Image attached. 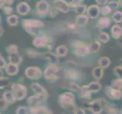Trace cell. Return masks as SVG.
<instances>
[{
  "mask_svg": "<svg viewBox=\"0 0 122 114\" xmlns=\"http://www.w3.org/2000/svg\"><path fill=\"white\" fill-rule=\"evenodd\" d=\"M15 99L21 100L26 95V88L20 84H14L13 92H11Z\"/></svg>",
  "mask_w": 122,
  "mask_h": 114,
  "instance_id": "1",
  "label": "cell"
},
{
  "mask_svg": "<svg viewBox=\"0 0 122 114\" xmlns=\"http://www.w3.org/2000/svg\"><path fill=\"white\" fill-rule=\"evenodd\" d=\"M53 3H54V6L56 7V9L64 12V13L69 11L68 4H67V2H65L64 0H55Z\"/></svg>",
  "mask_w": 122,
  "mask_h": 114,
  "instance_id": "2",
  "label": "cell"
},
{
  "mask_svg": "<svg viewBox=\"0 0 122 114\" xmlns=\"http://www.w3.org/2000/svg\"><path fill=\"white\" fill-rule=\"evenodd\" d=\"M60 100L63 107L65 106V104H67V106L70 104H72L74 103V95L71 93H65V94H62L60 97Z\"/></svg>",
  "mask_w": 122,
  "mask_h": 114,
  "instance_id": "3",
  "label": "cell"
},
{
  "mask_svg": "<svg viewBox=\"0 0 122 114\" xmlns=\"http://www.w3.org/2000/svg\"><path fill=\"white\" fill-rule=\"evenodd\" d=\"M26 75L30 78H40L42 75L41 71L37 68H28L26 71Z\"/></svg>",
  "mask_w": 122,
  "mask_h": 114,
  "instance_id": "4",
  "label": "cell"
},
{
  "mask_svg": "<svg viewBox=\"0 0 122 114\" xmlns=\"http://www.w3.org/2000/svg\"><path fill=\"white\" fill-rule=\"evenodd\" d=\"M36 9L37 11L41 15H45L49 11V4L46 1H40L38 3L36 4Z\"/></svg>",
  "mask_w": 122,
  "mask_h": 114,
  "instance_id": "5",
  "label": "cell"
},
{
  "mask_svg": "<svg viewBox=\"0 0 122 114\" xmlns=\"http://www.w3.org/2000/svg\"><path fill=\"white\" fill-rule=\"evenodd\" d=\"M100 13V8L97 5H91L87 8V14L91 18H97Z\"/></svg>",
  "mask_w": 122,
  "mask_h": 114,
  "instance_id": "6",
  "label": "cell"
},
{
  "mask_svg": "<svg viewBox=\"0 0 122 114\" xmlns=\"http://www.w3.org/2000/svg\"><path fill=\"white\" fill-rule=\"evenodd\" d=\"M24 26L26 27V28L39 27L43 26V24L37 20H25L24 21Z\"/></svg>",
  "mask_w": 122,
  "mask_h": 114,
  "instance_id": "7",
  "label": "cell"
},
{
  "mask_svg": "<svg viewBox=\"0 0 122 114\" xmlns=\"http://www.w3.org/2000/svg\"><path fill=\"white\" fill-rule=\"evenodd\" d=\"M90 49L89 47H87L86 46H79L77 47H76L75 49V53L77 56H87L90 53Z\"/></svg>",
  "mask_w": 122,
  "mask_h": 114,
  "instance_id": "8",
  "label": "cell"
},
{
  "mask_svg": "<svg viewBox=\"0 0 122 114\" xmlns=\"http://www.w3.org/2000/svg\"><path fill=\"white\" fill-rule=\"evenodd\" d=\"M101 100H96L91 103V111L95 114H99L102 112V105Z\"/></svg>",
  "mask_w": 122,
  "mask_h": 114,
  "instance_id": "9",
  "label": "cell"
},
{
  "mask_svg": "<svg viewBox=\"0 0 122 114\" xmlns=\"http://www.w3.org/2000/svg\"><path fill=\"white\" fill-rule=\"evenodd\" d=\"M110 24H111V20L108 17L104 16L102 18H101L98 22V27L102 29L108 27L110 26Z\"/></svg>",
  "mask_w": 122,
  "mask_h": 114,
  "instance_id": "10",
  "label": "cell"
},
{
  "mask_svg": "<svg viewBox=\"0 0 122 114\" xmlns=\"http://www.w3.org/2000/svg\"><path fill=\"white\" fill-rule=\"evenodd\" d=\"M17 10H18V12L20 15H27L29 11H30V7L27 5V3L25 2H21L20 4H19L18 8H17Z\"/></svg>",
  "mask_w": 122,
  "mask_h": 114,
  "instance_id": "11",
  "label": "cell"
},
{
  "mask_svg": "<svg viewBox=\"0 0 122 114\" xmlns=\"http://www.w3.org/2000/svg\"><path fill=\"white\" fill-rule=\"evenodd\" d=\"M121 33H122L121 27L117 24H115L112 28V34L113 37L115 38V39H117V38H119L121 37Z\"/></svg>",
  "mask_w": 122,
  "mask_h": 114,
  "instance_id": "12",
  "label": "cell"
},
{
  "mask_svg": "<svg viewBox=\"0 0 122 114\" xmlns=\"http://www.w3.org/2000/svg\"><path fill=\"white\" fill-rule=\"evenodd\" d=\"M58 71V68L56 66L52 65L50 66L45 71V76L47 78H52L53 77L54 75H56V73Z\"/></svg>",
  "mask_w": 122,
  "mask_h": 114,
  "instance_id": "13",
  "label": "cell"
},
{
  "mask_svg": "<svg viewBox=\"0 0 122 114\" xmlns=\"http://www.w3.org/2000/svg\"><path fill=\"white\" fill-rule=\"evenodd\" d=\"M18 67L17 64H13V63H10L8 64L6 67V71L8 75H15L17 72H18Z\"/></svg>",
  "mask_w": 122,
  "mask_h": 114,
  "instance_id": "14",
  "label": "cell"
},
{
  "mask_svg": "<svg viewBox=\"0 0 122 114\" xmlns=\"http://www.w3.org/2000/svg\"><path fill=\"white\" fill-rule=\"evenodd\" d=\"M47 43V39L44 37H37L33 41V44L34 46H37V47H42V46H44Z\"/></svg>",
  "mask_w": 122,
  "mask_h": 114,
  "instance_id": "15",
  "label": "cell"
},
{
  "mask_svg": "<svg viewBox=\"0 0 122 114\" xmlns=\"http://www.w3.org/2000/svg\"><path fill=\"white\" fill-rule=\"evenodd\" d=\"M88 17L86 15H79L77 19H76V22H77V24L78 25H81V26H83V25H85L87 22H88Z\"/></svg>",
  "mask_w": 122,
  "mask_h": 114,
  "instance_id": "16",
  "label": "cell"
},
{
  "mask_svg": "<svg viewBox=\"0 0 122 114\" xmlns=\"http://www.w3.org/2000/svg\"><path fill=\"white\" fill-rule=\"evenodd\" d=\"M31 87H32V89L35 92H36L37 94H39L41 96L43 95L44 94H46L45 90L40 85V84H36V83L33 84L32 85H31Z\"/></svg>",
  "mask_w": 122,
  "mask_h": 114,
  "instance_id": "17",
  "label": "cell"
},
{
  "mask_svg": "<svg viewBox=\"0 0 122 114\" xmlns=\"http://www.w3.org/2000/svg\"><path fill=\"white\" fill-rule=\"evenodd\" d=\"M109 91H110V95L112 98L115 99H119L121 98L122 93L120 90L115 89V88H109Z\"/></svg>",
  "mask_w": 122,
  "mask_h": 114,
  "instance_id": "18",
  "label": "cell"
},
{
  "mask_svg": "<svg viewBox=\"0 0 122 114\" xmlns=\"http://www.w3.org/2000/svg\"><path fill=\"white\" fill-rule=\"evenodd\" d=\"M4 98H5V100L8 103H14L15 100V98H14L12 93L10 91H6L4 94Z\"/></svg>",
  "mask_w": 122,
  "mask_h": 114,
  "instance_id": "19",
  "label": "cell"
},
{
  "mask_svg": "<svg viewBox=\"0 0 122 114\" xmlns=\"http://www.w3.org/2000/svg\"><path fill=\"white\" fill-rule=\"evenodd\" d=\"M99 64L101 68H106L110 64V60L107 57H102L100 59Z\"/></svg>",
  "mask_w": 122,
  "mask_h": 114,
  "instance_id": "20",
  "label": "cell"
},
{
  "mask_svg": "<svg viewBox=\"0 0 122 114\" xmlns=\"http://www.w3.org/2000/svg\"><path fill=\"white\" fill-rule=\"evenodd\" d=\"M45 57L47 60H49L50 62L52 63H56L58 62V58L55 54L52 53H46Z\"/></svg>",
  "mask_w": 122,
  "mask_h": 114,
  "instance_id": "21",
  "label": "cell"
},
{
  "mask_svg": "<svg viewBox=\"0 0 122 114\" xmlns=\"http://www.w3.org/2000/svg\"><path fill=\"white\" fill-rule=\"evenodd\" d=\"M90 51L92 52V53H96L98 52L99 49H100V43L97 41H95V42H92V43L90 44Z\"/></svg>",
  "mask_w": 122,
  "mask_h": 114,
  "instance_id": "22",
  "label": "cell"
},
{
  "mask_svg": "<svg viewBox=\"0 0 122 114\" xmlns=\"http://www.w3.org/2000/svg\"><path fill=\"white\" fill-rule=\"evenodd\" d=\"M93 76L96 78V79H99L102 78V68H101V67H97V68L94 69L93 70Z\"/></svg>",
  "mask_w": 122,
  "mask_h": 114,
  "instance_id": "23",
  "label": "cell"
},
{
  "mask_svg": "<svg viewBox=\"0 0 122 114\" xmlns=\"http://www.w3.org/2000/svg\"><path fill=\"white\" fill-rule=\"evenodd\" d=\"M113 20L115 21L117 23H120L122 22V12L120 11H115L114 14H113Z\"/></svg>",
  "mask_w": 122,
  "mask_h": 114,
  "instance_id": "24",
  "label": "cell"
},
{
  "mask_svg": "<svg viewBox=\"0 0 122 114\" xmlns=\"http://www.w3.org/2000/svg\"><path fill=\"white\" fill-rule=\"evenodd\" d=\"M57 53L61 56H65V55L68 53V49H67L65 46H58L56 49Z\"/></svg>",
  "mask_w": 122,
  "mask_h": 114,
  "instance_id": "25",
  "label": "cell"
},
{
  "mask_svg": "<svg viewBox=\"0 0 122 114\" xmlns=\"http://www.w3.org/2000/svg\"><path fill=\"white\" fill-rule=\"evenodd\" d=\"M18 18L16 15H11V16L8 17V23L10 25L14 26V25H16L17 24H18Z\"/></svg>",
  "mask_w": 122,
  "mask_h": 114,
  "instance_id": "26",
  "label": "cell"
},
{
  "mask_svg": "<svg viewBox=\"0 0 122 114\" xmlns=\"http://www.w3.org/2000/svg\"><path fill=\"white\" fill-rule=\"evenodd\" d=\"M101 13L102 14L103 16L106 17L112 13V8L108 5H104L102 8H101Z\"/></svg>",
  "mask_w": 122,
  "mask_h": 114,
  "instance_id": "27",
  "label": "cell"
},
{
  "mask_svg": "<svg viewBox=\"0 0 122 114\" xmlns=\"http://www.w3.org/2000/svg\"><path fill=\"white\" fill-rule=\"evenodd\" d=\"M90 91H99L101 89V86L98 83H91L89 86H88Z\"/></svg>",
  "mask_w": 122,
  "mask_h": 114,
  "instance_id": "28",
  "label": "cell"
},
{
  "mask_svg": "<svg viewBox=\"0 0 122 114\" xmlns=\"http://www.w3.org/2000/svg\"><path fill=\"white\" fill-rule=\"evenodd\" d=\"M86 11V6L84 5H78L76 7V13L79 15H82Z\"/></svg>",
  "mask_w": 122,
  "mask_h": 114,
  "instance_id": "29",
  "label": "cell"
},
{
  "mask_svg": "<svg viewBox=\"0 0 122 114\" xmlns=\"http://www.w3.org/2000/svg\"><path fill=\"white\" fill-rule=\"evenodd\" d=\"M99 39L100 41L103 42V43H107V42L109 40V36H108V33L102 32V33H101L99 34Z\"/></svg>",
  "mask_w": 122,
  "mask_h": 114,
  "instance_id": "30",
  "label": "cell"
},
{
  "mask_svg": "<svg viewBox=\"0 0 122 114\" xmlns=\"http://www.w3.org/2000/svg\"><path fill=\"white\" fill-rule=\"evenodd\" d=\"M8 53H9V55L17 54V53H18V48H17V46H15V45L10 46L9 47H8Z\"/></svg>",
  "mask_w": 122,
  "mask_h": 114,
  "instance_id": "31",
  "label": "cell"
},
{
  "mask_svg": "<svg viewBox=\"0 0 122 114\" xmlns=\"http://www.w3.org/2000/svg\"><path fill=\"white\" fill-rule=\"evenodd\" d=\"M113 85L115 87V89L120 90L122 88V80L121 79H117L113 82Z\"/></svg>",
  "mask_w": 122,
  "mask_h": 114,
  "instance_id": "32",
  "label": "cell"
},
{
  "mask_svg": "<svg viewBox=\"0 0 122 114\" xmlns=\"http://www.w3.org/2000/svg\"><path fill=\"white\" fill-rule=\"evenodd\" d=\"M40 96L41 95H38V96H33L31 97V98H29V103L31 104H34L39 102V100L40 99Z\"/></svg>",
  "mask_w": 122,
  "mask_h": 114,
  "instance_id": "33",
  "label": "cell"
},
{
  "mask_svg": "<svg viewBox=\"0 0 122 114\" xmlns=\"http://www.w3.org/2000/svg\"><path fill=\"white\" fill-rule=\"evenodd\" d=\"M9 59H10L11 62L13 63V64H17V63L19 62V58H18V56H17V54H11V55H10Z\"/></svg>",
  "mask_w": 122,
  "mask_h": 114,
  "instance_id": "34",
  "label": "cell"
},
{
  "mask_svg": "<svg viewBox=\"0 0 122 114\" xmlns=\"http://www.w3.org/2000/svg\"><path fill=\"white\" fill-rule=\"evenodd\" d=\"M108 6L111 8H114V9H117L119 7V3L113 0V1H110L108 3Z\"/></svg>",
  "mask_w": 122,
  "mask_h": 114,
  "instance_id": "35",
  "label": "cell"
},
{
  "mask_svg": "<svg viewBox=\"0 0 122 114\" xmlns=\"http://www.w3.org/2000/svg\"><path fill=\"white\" fill-rule=\"evenodd\" d=\"M78 74L75 71H70L68 72V77L69 78H77Z\"/></svg>",
  "mask_w": 122,
  "mask_h": 114,
  "instance_id": "36",
  "label": "cell"
},
{
  "mask_svg": "<svg viewBox=\"0 0 122 114\" xmlns=\"http://www.w3.org/2000/svg\"><path fill=\"white\" fill-rule=\"evenodd\" d=\"M7 109V102L5 100H0V109L5 110Z\"/></svg>",
  "mask_w": 122,
  "mask_h": 114,
  "instance_id": "37",
  "label": "cell"
},
{
  "mask_svg": "<svg viewBox=\"0 0 122 114\" xmlns=\"http://www.w3.org/2000/svg\"><path fill=\"white\" fill-rule=\"evenodd\" d=\"M8 79H5V78H0V88H2L5 86H6L8 84Z\"/></svg>",
  "mask_w": 122,
  "mask_h": 114,
  "instance_id": "38",
  "label": "cell"
},
{
  "mask_svg": "<svg viewBox=\"0 0 122 114\" xmlns=\"http://www.w3.org/2000/svg\"><path fill=\"white\" fill-rule=\"evenodd\" d=\"M17 113L18 114H27V109L24 107H20L17 110Z\"/></svg>",
  "mask_w": 122,
  "mask_h": 114,
  "instance_id": "39",
  "label": "cell"
},
{
  "mask_svg": "<svg viewBox=\"0 0 122 114\" xmlns=\"http://www.w3.org/2000/svg\"><path fill=\"white\" fill-rule=\"evenodd\" d=\"M68 88H69V89H71V90L77 91L80 88V87L77 85V84H71V85L68 87Z\"/></svg>",
  "mask_w": 122,
  "mask_h": 114,
  "instance_id": "40",
  "label": "cell"
},
{
  "mask_svg": "<svg viewBox=\"0 0 122 114\" xmlns=\"http://www.w3.org/2000/svg\"><path fill=\"white\" fill-rule=\"evenodd\" d=\"M115 71H116L117 75H119L121 78H122V68L121 67H117V68L115 69Z\"/></svg>",
  "mask_w": 122,
  "mask_h": 114,
  "instance_id": "41",
  "label": "cell"
},
{
  "mask_svg": "<svg viewBox=\"0 0 122 114\" xmlns=\"http://www.w3.org/2000/svg\"><path fill=\"white\" fill-rule=\"evenodd\" d=\"M12 11H13V9H12L11 7L7 6L5 8V12L6 14H11V13H12Z\"/></svg>",
  "mask_w": 122,
  "mask_h": 114,
  "instance_id": "42",
  "label": "cell"
},
{
  "mask_svg": "<svg viewBox=\"0 0 122 114\" xmlns=\"http://www.w3.org/2000/svg\"><path fill=\"white\" fill-rule=\"evenodd\" d=\"M96 2H97L99 5H104L108 2V0H96Z\"/></svg>",
  "mask_w": 122,
  "mask_h": 114,
  "instance_id": "43",
  "label": "cell"
},
{
  "mask_svg": "<svg viewBox=\"0 0 122 114\" xmlns=\"http://www.w3.org/2000/svg\"><path fill=\"white\" fill-rule=\"evenodd\" d=\"M6 65L5 61L3 60V59L0 58V68H2V67H5Z\"/></svg>",
  "mask_w": 122,
  "mask_h": 114,
  "instance_id": "44",
  "label": "cell"
},
{
  "mask_svg": "<svg viewBox=\"0 0 122 114\" xmlns=\"http://www.w3.org/2000/svg\"><path fill=\"white\" fill-rule=\"evenodd\" d=\"M83 1V0H72V2H73L74 5H78V4L81 3Z\"/></svg>",
  "mask_w": 122,
  "mask_h": 114,
  "instance_id": "45",
  "label": "cell"
},
{
  "mask_svg": "<svg viewBox=\"0 0 122 114\" xmlns=\"http://www.w3.org/2000/svg\"><path fill=\"white\" fill-rule=\"evenodd\" d=\"M75 114H85V113H84V111L82 109H77L76 113H75Z\"/></svg>",
  "mask_w": 122,
  "mask_h": 114,
  "instance_id": "46",
  "label": "cell"
},
{
  "mask_svg": "<svg viewBox=\"0 0 122 114\" xmlns=\"http://www.w3.org/2000/svg\"><path fill=\"white\" fill-rule=\"evenodd\" d=\"M68 27H69L71 29H73V28H74V27H75L74 24H68Z\"/></svg>",
  "mask_w": 122,
  "mask_h": 114,
  "instance_id": "47",
  "label": "cell"
},
{
  "mask_svg": "<svg viewBox=\"0 0 122 114\" xmlns=\"http://www.w3.org/2000/svg\"><path fill=\"white\" fill-rule=\"evenodd\" d=\"M2 33H3V30L2 29V27H0V36H2Z\"/></svg>",
  "mask_w": 122,
  "mask_h": 114,
  "instance_id": "48",
  "label": "cell"
},
{
  "mask_svg": "<svg viewBox=\"0 0 122 114\" xmlns=\"http://www.w3.org/2000/svg\"><path fill=\"white\" fill-rule=\"evenodd\" d=\"M5 2H9V3H11V2H13V0H5Z\"/></svg>",
  "mask_w": 122,
  "mask_h": 114,
  "instance_id": "49",
  "label": "cell"
},
{
  "mask_svg": "<svg viewBox=\"0 0 122 114\" xmlns=\"http://www.w3.org/2000/svg\"><path fill=\"white\" fill-rule=\"evenodd\" d=\"M119 5L122 6V0H119Z\"/></svg>",
  "mask_w": 122,
  "mask_h": 114,
  "instance_id": "50",
  "label": "cell"
}]
</instances>
